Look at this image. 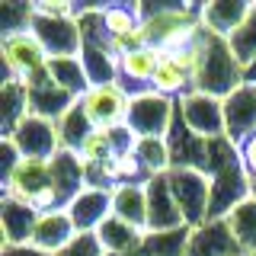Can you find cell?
<instances>
[{"label":"cell","mask_w":256,"mask_h":256,"mask_svg":"<svg viewBox=\"0 0 256 256\" xmlns=\"http://www.w3.org/2000/svg\"><path fill=\"white\" fill-rule=\"evenodd\" d=\"M244 80H246V84H253V86H256V61L250 64V68H244Z\"/></svg>","instance_id":"obj_38"},{"label":"cell","mask_w":256,"mask_h":256,"mask_svg":"<svg viewBox=\"0 0 256 256\" xmlns=\"http://www.w3.org/2000/svg\"><path fill=\"white\" fill-rule=\"evenodd\" d=\"M166 176H170V189L186 228H202L212 212V176L202 170H189V166H173Z\"/></svg>","instance_id":"obj_3"},{"label":"cell","mask_w":256,"mask_h":256,"mask_svg":"<svg viewBox=\"0 0 256 256\" xmlns=\"http://www.w3.org/2000/svg\"><path fill=\"white\" fill-rule=\"evenodd\" d=\"M36 224H38V212L32 205L13 202V198H4V202H0V230H4V246L32 244Z\"/></svg>","instance_id":"obj_19"},{"label":"cell","mask_w":256,"mask_h":256,"mask_svg":"<svg viewBox=\"0 0 256 256\" xmlns=\"http://www.w3.org/2000/svg\"><path fill=\"white\" fill-rule=\"evenodd\" d=\"M150 90L160 93V96H170V100H182L189 90H196V80L186 68H180L173 58H164L154 74V84H150Z\"/></svg>","instance_id":"obj_27"},{"label":"cell","mask_w":256,"mask_h":256,"mask_svg":"<svg viewBox=\"0 0 256 256\" xmlns=\"http://www.w3.org/2000/svg\"><path fill=\"white\" fill-rule=\"evenodd\" d=\"M144 189H148V230H176L186 224L173 198L170 176H150Z\"/></svg>","instance_id":"obj_16"},{"label":"cell","mask_w":256,"mask_h":256,"mask_svg":"<svg viewBox=\"0 0 256 256\" xmlns=\"http://www.w3.org/2000/svg\"><path fill=\"white\" fill-rule=\"evenodd\" d=\"M102 26L109 36H128L141 26L138 4H106L102 6Z\"/></svg>","instance_id":"obj_30"},{"label":"cell","mask_w":256,"mask_h":256,"mask_svg":"<svg viewBox=\"0 0 256 256\" xmlns=\"http://www.w3.org/2000/svg\"><path fill=\"white\" fill-rule=\"evenodd\" d=\"M192 240V228H176V230H148L141 244V256H186Z\"/></svg>","instance_id":"obj_25"},{"label":"cell","mask_w":256,"mask_h":256,"mask_svg":"<svg viewBox=\"0 0 256 256\" xmlns=\"http://www.w3.org/2000/svg\"><path fill=\"white\" fill-rule=\"evenodd\" d=\"M22 160H26V157H22L20 150H16V144H13L10 138H4V141H0V164H4V170H0V182H4V186L13 180V173L20 170V164H22Z\"/></svg>","instance_id":"obj_35"},{"label":"cell","mask_w":256,"mask_h":256,"mask_svg":"<svg viewBox=\"0 0 256 256\" xmlns=\"http://www.w3.org/2000/svg\"><path fill=\"white\" fill-rule=\"evenodd\" d=\"M230 52H234V58L244 64V68H250L256 61V4L250 16L244 20V26L234 32V38H230Z\"/></svg>","instance_id":"obj_32"},{"label":"cell","mask_w":256,"mask_h":256,"mask_svg":"<svg viewBox=\"0 0 256 256\" xmlns=\"http://www.w3.org/2000/svg\"><path fill=\"white\" fill-rule=\"evenodd\" d=\"M138 13L144 36H148V48H157L164 58L186 45H196L205 36L198 6L192 4H157V6L138 4Z\"/></svg>","instance_id":"obj_1"},{"label":"cell","mask_w":256,"mask_h":256,"mask_svg":"<svg viewBox=\"0 0 256 256\" xmlns=\"http://www.w3.org/2000/svg\"><path fill=\"white\" fill-rule=\"evenodd\" d=\"M224 221H228V228H230V234H234V240H237L240 253L256 256V196H250L244 205H237Z\"/></svg>","instance_id":"obj_26"},{"label":"cell","mask_w":256,"mask_h":256,"mask_svg":"<svg viewBox=\"0 0 256 256\" xmlns=\"http://www.w3.org/2000/svg\"><path fill=\"white\" fill-rule=\"evenodd\" d=\"M36 16V4H16V0H0V36L6 32H26Z\"/></svg>","instance_id":"obj_33"},{"label":"cell","mask_w":256,"mask_h":256,"mask_svg":"<svg viewBox=\"0 0 256 256\" xmlns=\"http://www.w3.org/2000/svg\"><path fill=\"white\" fill-rule=\"evenodd\" d=\"M10 141L16 144L26 160H52L61 150V134H58V122H48L38 116H26L16 132L10 134Z\"/></svg>","instance_id":"obj_10"},{"label":"cell","mask_w":256,"mask_h":256,"mask_svg":"<svg viewBox=\"0 0 256 256\" xmlns=\"http://www.w3.org/2000/svg\"><path fill=\"white\" fill-rule=\"evenodd\" d=\"M96 237H100L106 256H134L141 250V244H144V230H134L132 224L118 221L116 214L96 230Z\"/></svg>","instance_id":"obj_22"},{"label":"cell","mask_w":256,"mask_h":256,"mask_svg":"<svg viewBox=\"0 0 256 256\" xmlns=\"http://www.w3.org/2000/svg\"><path fill=\"white\" fill-rule=\"evenodd\" d=\"M253 196V182L246 176L240 157L234 164L221 166L218 173L212 176V212H208V221H221L234 212L237 205H244L246 198Z\"/></svg>","instance_id":"obj_9"},{"label":"cell","mask_w":256,"mask_h":256,"mask_svg":"<svg viewBox=\"0 0 256 256\" xmlns=\"http://www.w3.org/2000/svg\"><path fill=\"white\" fill-rule=\"evenodd\" d=\"M26 90H29V116H38V118H48V122H58V118L74 106V96L64 93L58 84L52 80L48 68L42 74H36L32 80H26Z\"/></svg>","instance_id":"obj_12"},{"label":"cell","mask_w":256,"mask_h":256,"mask_svg":"<svg viewBox=\"0 0 256 256\" xmlns=\"http://www.w3.org/2000/svg\"><path fill=\"white\" fill-rule=\"evenodd\" d=\"M176 102H180L182 122H186V128L196 138H205V141L224 138V100L208 96L202 90H189Z\"/></svg>","instance_id":"obj_8"},{"label":"cell","mask_w":256,"mask_h":256,"mask_svg":"<svg viewBox=\"0 0 256 256\" xmlns=\"http://www.w3.org/2000/svg\"><path fill=\"white\" fill-rule=\"evenodd\" d=\"M109 176H112L116 186H122V182H148L150 180L148 170H144V164H141V157L134 154V148L118 150V154L109 160Z\"/></svg>","instance_id":"obj_31"},{"label":"cell","mask_w":256,"mask_h":256,"mask_svg":"<svg viewBox=\"0 0 256 256\" xmlns=\"http://www.w3.org/2000/svg\"><path fill=\"white\" fill-rule=\"evenodd\" d=\"M4 256H52V253L38 250L32 244H22V246H4Z\"/></svg>","instance_id":"obj_37"},{"label":"cell","mask_w":256,"mask_h":256,"mask_svg":"<svg viewBox=\"0 0 256 256\" xmlns=\"http://www.w3.org/2000/svg\"><path fill=\"white\" fill-rule=\"evenodd\" d=\"M29 116V90L20 80H4V90H0V122H4V138H10L16 132V125Z\"/></svg>","instance_id":"obj_23"},{"label":"cell","mask_w":256,"mask_h":256,"mask_svg":"<svg viewBox=\"0 0 256 256\" xmlns=\"http://www.w3.org/2000/svg\"><path fill=\"white\" fill-rule=\"evenodd\" d=\"M77 237V228L74 221L68 218V212L58 208V212H48V214H38V224H36V234H32V246L38 250L58 256L70 240Z\"/></svg>","instance_id":"obj_20"},{"label":"cell","mask_w":256,"mask_h":256,"mask_svg":"<svg viewBox=\"0 0 256 256\" xmlns=\"http://www.w3.org/2000/svg\"><path fill=\"white\" fill-rule=\"evenodd\" d=\"M58 256H106V250L96 234H77Z\"/></svg>","instance_id":"obj_34"},{"label":"cell","mask_w":256,"mask_h":256,"mask_svg":"<svg viewBox=\"0 0 256 256\" xmlns=\"http://www.w3.org/2000/svg\"><path fill=\"white\" fill-rule=\"evenodd\" d=\"M58 134H61V150H70V154H77L84 148V141L93 134V122L86 118L80 100L58 118Z\"/></svg>","instance_id":"obj_28"},{"label":"cell","mask_w":256,"mask_h":256,"mask_svg":"<svg viewBox=\"0 0 256 256\" xmlns=\"http://www.w3.org/2000/svg\"><path fill=\"white\" fill-rule=\"evenodd\" d=\"M186 256H244V253H240L228 221L221 218V221H205L202 228L192 230Z\"/></svg>","instance_id":"obj_17"},{"label":"cell","mask_w":256,"mask_h":256,"mask_svg":"<svg viewBox=\"0 0 256 256\" xmlns=\"http://www.w3.org/2000/svg\"><path fill=\"white\" fill-rule=\"evenodd\" d=\"M134 154L141 157L148 176H166L173 170V154L166 138H138L134 141Z\"/></svg>","instance_id":"obj_29"},{"label":"cell","mask_w":256,"mask_h":256,"mask_svg":"<svg viewBox=\"0 0 256 256\" xmlns=\"http://www.w3.org/2000/svg\"><path fill=\"white\" fill-rule=\"evenodd\" d=\"M244 64L234 58L230 52V42L224 38H214L205 32L202 38V64H198L196 74V90H202L208 96H218V100H228L237 86H244Z\"/></svg>","instance_id":"obj_2"},{"label":"cell","mask_w":256,"mask_h":256,"mask_svg":"<svg viewBox=\"0 0 256 256\" xmlns=\"http://www.w3.org/2000/svg\"><path fill=\"white\" fill-rule=\"evenodd\" d=\"M250 10H253L250 0H208V4L198 6V16H202V26H205L208 36L230 42L234 32L250 16Z\"/></svg>","instance_id":"obj_13"},{"label":"cell","mask_w":256,"mask_h":256,"mask_svg":"<svg viewBox=\"0 0 256 256\" xmlns=\"http://www.w3.org/2000/svg\"><path fill=\"white\" fill-rule=\"evenodd\" d=\"M176 106L180 102L170 96H160L154 90L132 96V109H128V128L134 138H166L176 118Z\"/></svg>","instance_id":"obj_4"},{"label":"cell","mask_w":256,"mask_h":256,"mask_svg":"<svg viewBox=\"0 0 256 256\" xmlns=\"http://www.w3.org/2000/svg\"><path fill=\"white\" fill-rule=\"evenodd\" d=\"M0 58H4V70H6L4 80H20V84H26L48 68V54L42 52V45L36 42V36L29 29L0 36Z\"/></svg>","instance_id":"obj_5"},{"label":"cell","mask_w":256,"mask_h":256,"mask_svg":"<svg viewBox=\"0 0 256 256\" xmlns=\"http://www.w3.org/2000/svg\"><path fill=\"white\" fill-rule=\"evenodd\" d=\"M164 61V54L157 48H138V52H128L118 58V86L128 96L148 93L150 84H154V74Z\"/></svg>","instance_id":"obj_15"},{"label":"cell","mask_w":256,"mask_h":256,"mask_svg":"<svg viewBox=\"0 0 256 256\" xmlns=\"http://www.w3.org/2000/svg\"><path fill=\"white\" fill-rule=\"evenodd\" d=\"M64 212L74 221L77 234H96L112 218V192L109 189H84L74 202H68Z\"/></svg>","instance_id":"obj_14"},{"label":"cell","mask_w":256,"mask_h":256,"mask_svg":"<svg viewBox=\"0 0 256 256\" xmlns=\"http://www.w3.org/2000/svg\"><path fill=\"white\" fill-rule=\"evenodd\" d=\"M250 134H256V86L244 84L224 100V138L240 148Z\"/></svg>","instance_id":"obj_11"},{"label":"cell","mask_w":256,"mask_h":256,"mask_svg":"<svg viewBox=\"0 0 256 256\" xmlns=\"http://www.w3.org/2000/svg\"><path fill=\"white\" fill-rule=\"evenodd\" d=\"M237 154H240V164H244L246 176H250V180H256V134H250V138L240 144Z\"/></svg>","instance_id":"obj_36"},{"label":"cell","mask_w":256,"mask_h":256,"mask_svg":"<svg viewBox=\"0 0 256 256\" xmlns=\"http://www.w3.org/2000/svg\"><path fill=\"white\" fill-rule=\"evenodd\" d=\"M80 106H84L86 118L93 122V128H122L128 122V109H132V96H128L118 84H100L90 86L80 96Z\"/></svg>","instance_id":"obj_7"},{"label":"cell","mask_w":256,"mask_h":256,"mask_svg":"<svg viewBox=\"0 0 256 256\" xmlns=\"http://www.w3.org/2000/svg\"><path fill=\"white\" fill-rule=\"evenodd\" d=\"M48 74H52V80L61 86L64 93H70L74 100H80L86 90H90V77H86V68L84 61L77 58H48Z\"/></svg>","instance_id":"obj_24"},{"label":"cell","mask_w":256,"mask_h":256,"mask_svg":"<svg viewBox=\"0 0 256 256\" xmlns=\"http://www.w3.org/2000/svg\"><path fill=\"white\" fill-rule=\"evenodd\" d=\"M112 214L148 234V189L144 182H122L112 189Z\"/></svg>","instance_id":"obj_21"},{"label":"cell","mask_w":256,"mask_h":256,"mask_svg":"<svg viewBox=\"0 0 256 256\" xmlns=\"http://www.w3.org/2000/svg\"><path fill=\"white\" fill-rule=\"evenodd\" d=\"M48 164H52V186L61 196L64 208H68V202H74L80 192L86 189V166H84V160L77 154H70V150H58Z\"/></svg>","instance_id":"obj_18"},{"label":"cell","mask_w":256,"mask_h":256,"mask_svg":"<svg viewBox=\"0 0 256 256\" xmlns=\"http://www.w3.org/2000/svg\"><path fill=\"white\" fill-rule=\"evenodd\" d=\"M29 32L42 45L48 58H77L84 48V32H80L77 16H32Z\"/></svg>","instance_id":"obj_6"}]
</instances>
